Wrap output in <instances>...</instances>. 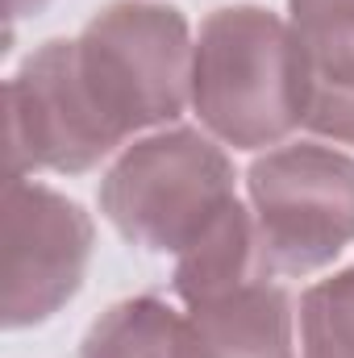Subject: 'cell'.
I'll return each instance as SVG.
<instances>
[{"instance_id": "cell-1", "label": "cell", "mask_w": 354, "mask_h": 358, "mask_svg": "<svg viewBox=\"0 0 354 358\" xmlns=\"http://www.w3.org/2000/svg\"><path fill=\"white\" fill-rule=\"evenodd\" d=\"M192 108L234 150L283 146L304 125L288 21L263 4L213 8L192 46Z\"/></svg>"}, {"instance_id": "cell-2", "label": "cell", "mask_w": 354, "mask_h": 358, "mask_svg": "<svg viewBox=\"0 0 354 358\" xmlns=\"http://www.w3.org/2000/svg\"><path fill=\"white\" fill-rule=\"evenodd\" d=\"M192 46L183 13L150 0H113L71 38L80 92L113 146L192 104Z\"/></svg>"}, {"instance_id": "cell-3", "label": "cell", "mask_w": 354, "mask_h": 358, "mask_svg": "<svg viewBox=\"0 0 354 358\" xmlns=\"http://www.w3.org/2000/svg\"><path fill=\"white\" fill-rule=\"evenodd\" d=\"M100 213L138 250L179 259L242 196L229 155L200 129L171 125L138 138L100 179Z\"/></svg>"}, {"instance_id": "cell-4", "label": "cell", "mask_w": 354, "mask_h": 358, "mask_svg": "<svg viewBox=\"0 0 354 358\" xmlns=\"http://www.w3.org/2000/svg\"><path fill=\"white\" fill-rule=\"evenodd\" d=\"M271 275H313L354 242V159L321 142H283L246 171Z\"/></svg>"}, {"instance_id": "cell-5", "label": "cell", "mask_w": 354, "mask_h": 358, "mask_svg": "<svg viewBox=\"0 0 354 358\" xmlns=\"http://www.w3.org/2000/svg\"><path fill=\"white\" fill-rule=\"evenodd\" d=\"M4 329L50 321L84 283L96 225L63 192L29 179L4 187Z\"/></svg>"}, {"instance_id": "cell-6", "label": "cell", "mask_w": 354, "mask_h": 358, "mask_svg": "<svg viewBox=\"0 0 354 358\" xmlns=\"http://www.w3.org/2000/svg\"><path fill=\"white\" fill-rule=\"evenodd\" d=\"M4 100L8 179H25L29 171L84 176L117 150L80 92L71 38H50L38 50H29L25 63L13 71Z\"/></svg>"}, {"instance_id": "cell-7", "label": "cell", "mask_w": 354, "mask_h": 358, "mask_svg": "<svg viewBox=\"0 0 354 358\" xmlns=\"http://www.w3.org/2000/svg\"><path fill=\"white\" fill-rule=\"evenodd\" d=\"M304 129L354 146V0H288Z\"/></svg>"}, {"instance_id": "cell-8", "label": "cell", "mask_w": 354, "mask_h": 358, "mask_svg": "<svg viewBox=\"0 0 354 358\" xmlns=\"http://www.w3.org/2000/svg\"><path fill=\"white\" fill-rule=\"evenodd\" d=\"M176 358H296L288 287L255 279L200 304H183Z\"/></svg>"}, {"instance_id": "cell-9", "label": "cell", "mask_w": 354, "mask_h": 358, "mask_svg": "<svg viewBox=\"0 0 354 358\" xmlns=\"http://www.w3.org/2000/svg\"><path fill=\"white\" fill-rule=\"evenodd\" d=\"M255 279H275L263 263V246H259V229H255V213L238 200L192 250H183L171 271V292L183 304H200L208 296L234 292L242 283Z\"/></svg>"}, {"instance_id": "cell-10", "label": "cell", "mask_w": 354, "mask_h": 358, "mask_svg": "<svg viewBox=\"0 0 354 358\" xmlns=\"http://www.w3.org/2000/svg\"><path fill=\"white\" fill-rule=\"evenodd\" d=\"M179 313L163 296H129L88 325L80 358H176Z\"/></svg>"}, {"instance_id": "cell-11", "label": "cell", "mask_w": 354, "mask_h": 358, "mask_svg": "<svg viewBox=\"0 0 354 358\" xmlns=\"http://www.w3.org/2000/svg\"><path fill=\"white\" fill-rule=\"evenodd\" d=\"M300 358H354V263L304 287Z\"/></svg>"}, {"instance_id": "cell-12", "label": "cell", "mask_w": 354, "mask_h": 358, "mask_svg": "<svg viewBox=\"0 0 354 358\" xmlns=\"http://www.w3.org/2000/svg\"><path fill=\"white\" fill-rule=\"evenodd\" d=\"M8 4V21H21V17H34V13H42L50 0H4Z\"/></svg>"}]
</instances>
